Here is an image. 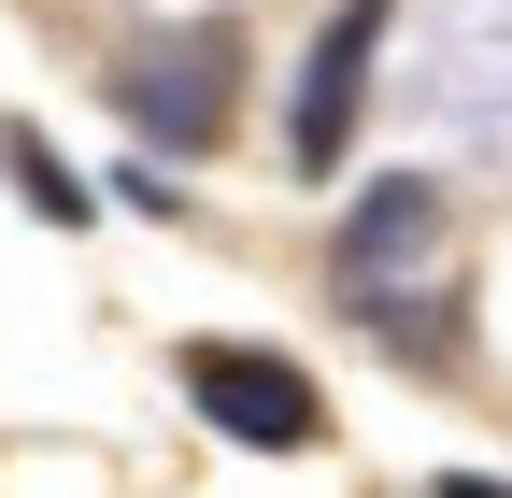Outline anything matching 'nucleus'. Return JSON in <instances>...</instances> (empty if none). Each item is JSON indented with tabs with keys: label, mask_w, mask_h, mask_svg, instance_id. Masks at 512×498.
Listing matches in <instances>:
<instances>
[{
	"label": "nucleus",
	"mask_w": 512,
	"mask_h": 498,
	"mask_svg": "<svg viewBox=\"0 0 512 498\" xmlns=\"http://www.w3.org/2000/svg\"><path fill=\"white\" fill-rule=\"evenodd\" d=\"M228 100H242V15H171V29H143L114 57V114L157 157H214L228 143Z\"/></svg>",
	"instance_id": "1"
},
{
	"label": "nucleus",
	"mask_w": 512,
	"mask_h": 498,
	"mask_svg": "<svg viewBox=\"0 0 512 498\" xmlns=\"http://www.w3.org/2000/svg\"><path fill=\"white\" fill-rule=\"evenodd\" d=\"M185 399H200L242 456H299L313 427H328L313 370H299V356H271V342H185Z\"/></svg>",
	"instance_id": "2"
},
{
	"label": "nucleus",
	"mask_w": 512,
	"mask_h": 498,
	"mask_svg": "<svg viewBox=\"0 0 512 498\" xmlns=\"http://www.w3.org/2000/svg\"><path fill=\"white\" fill-rule=\"evenodd\" d=\"M384 15H399V0H342L328 29H313L299 86H285V157H299V171H342L356 114H370V57H384Z\"/></svg>",
	"instance_id": "3"
},
{
	"label": "nucleus",
	"mask_w": 512,
	"mask_h": 498,
	"mask_svg": "<svg viewBox=\"0 0 512 498\" xmlns=\"http://www.w3.org/2000/svg\"><path fill=\"white\" fill-rule=\"evenodd\" d=\"M413 257L441 271V185H427V171H384L370 200H356V228H342V257H328V271H342V299H356V314L384 328V314H399V271H413Z\"/></svg>",
	"instance_id": "4"
},
{
	"label": "nucleus",
	"mask_w": 512,
	"mask_h": 498,
	"mask_svg": "<svg viewBox=\"0 0 512 498\" xmlns=\"http://www.w3.org/2000/svg\"><path fill=\"white\" fill-rule=\"evenodd\" d=\"M0 171H15V200H29L43 228H86V214H100V200H86V171L57 157L43 129H0Z\"/></svg>",
	"instance_id": "5"
}]
</instances>
